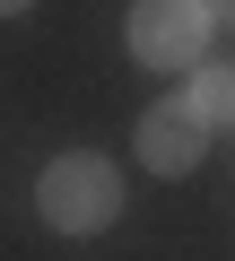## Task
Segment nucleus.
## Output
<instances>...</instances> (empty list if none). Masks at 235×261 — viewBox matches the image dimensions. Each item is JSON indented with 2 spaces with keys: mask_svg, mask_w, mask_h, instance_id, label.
<instances>
[{
  "mask_svg": "<svg viewBox=\"0 0 235 261\" xmlns=\"http://www.w3.org/2000/svg\"><path fill=\"white\" fill-rule=\"evenodd\" d=\"M200 157H209V122H200L183 96H166V105L140 113V166H148V174L174 183V174H192Z\"/></svg>",
  "mask_w": 235,
  "mask_h": 261,
  "instance_id": "obj_3",
  "label": "nucleus"
},
{
  "mask_svg": "<svg viewBox=\"0 0 235 261\" xmlns=\"http://www.w3.org/2000/svg\"><path fill=\"white\" fill-rule=\"evenodd\" d=\"M209 27H218L209 0H140V9H131V53L148 70H200Z\"/></svg>",
  "mask_w": 235,
  "mask_h": 261,
  "instance_id": "obj_2",
  "label": "nucleus"
},
{
  "mask_svg": "<svg viewBox=\"0 0 235 261\" xmlns=\"http://www.w3.org/2000/svg\"><path fill=\"white\" fill-rule=\"evenodd\" d=\"M18 9H35V0H0V18H18Z\"/></svg>",
  "mask_w": 235,
  "mask_h": 261,
  "instance_id": "obj_6",
  "label": "nucleus"
},
{
  "mask_svg": "<svg viewBox=\"0 0 235 261\" xmlns=\"http://www.w3.org/2000/svg\"><path fill=\"white\" fill-rule=\"evenodd\" d=\"M35 209H44V226H61V235H96V226H113V209H122V174H113L105 157H87V148H70V157L44 166Z\"/></svg>",
  "mask_w": 235,
  "mask_h": 261,
  "instance_id": "obj_1",
  "label": "nucleus"
},
{
  "mask_svg": "<svg viewBox=\"0 0 235 261\" xmlns=\"http://www.w3.org/2000/svg\"><path fill=\"white\" fill-rule=\"evenodd\" d=\"M200 122H235V70H192V96H183Z\"/></svg>",
  "mask_w": 235,
  "mask_h": 261,
  "instance_id": "obj_4",
  "label": "nucleus"
},
{
  "mask_svg": "<svg viewBox=\"0 0 235 261\" xmlns=\"http://www.w3.org/2000/svg\"><path fill=\"white\" fill-rule=\"evenodd\" d=\"M209 18H218V27H235V0H209Z\"/></svg>",
  "mask_w": 235,
  "mask_h": 261,
  "instance_id": "obj_5",
  "label": "nucleus"
}]
</instances>
